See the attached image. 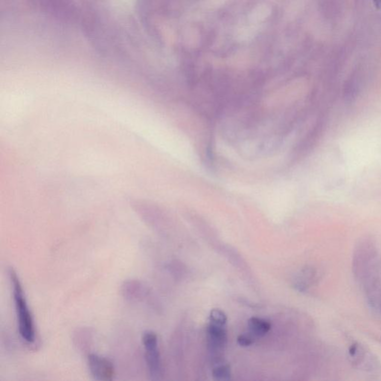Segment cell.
Returning a JSON list of instances; mask_svg holds the SVG:
<instances>
[{
    "mask_svg": "<svg viewBox=\"0 0 381 381\" xmlns=\"http://www.w3.org/2000/svg\"><path fill=\"white\" fill-rule=\"evenodd\" d=\"M8 276L13 290L14 301L20 335L27 344H33L36 340V329L22 283L19 276L13 268L8 270Z\"/></svg>",
    "mask_w": 381,
    "mask_h": 381,
    "instance_id": "cell-1",
    "label": "cell"
},
{
    "mask_svg": "<svg viewBox=\"0 0 381 381\" xmlns=\"http://www.w3.org/2000/svg\"><path fill=\"white\" fill-rule=\"evenodd\" d=\"M142 344L149 374L153 380H158L162 376V362L158 335L152 330H147L143 334Z\"/></svg>",
    "mask_w": 381,
    "mask_h": 381,
    "instance_id": "cell-2",
    "label": "cell"
},
{
    "mask_svg": "<svg viewBox=\"0 0 381 381\" xmlns=\"http://www.w3.org/2000/svg\"><path fill=\"white\" fill-rule=\"evenodd\" d=\"M88 365L94 379L100 381H111L116 376L115 367L108 358L97 354H89Z\"/></svg>",
    "mask_w": 381,
    "mask_h": 381,
    "instance_id": "cell-3",
    "label": "cell"
},
{
    "mask_svg": "<svg viewBox=\"0 0 381 381\" xmlns=\"http://www.w3.org/2000/svg\"><path fill=\"white\" fill-rule=\"evenodd\" d=\"M148 290L141 282L136 280H128L121 286V292L126 300L132 302H140L146 300Z\"/></svg>",
    "mask_w": 381,
    "mask_h": 381,
    "instance_id": "cell-4",
    "label": "cell"
},
{
    "mask_svg": "<svg viewBox=\"0 0 381 381\" xmlns=\"http://www.w3.org/2000/svg\"><path fill=\"white\" fill-rule=\"evenodd\" d=\"M226 326L212 323L208 328V342L210 350L217 354L222 352L227 341Z\"/></svg>",
    "mask_w": 381,
    "mask_h": 381,
    "instance_id": "cell-5",
    "label": "cell"
},
{
    "mask_svg": "<svg viewBox=\"0 0 381 381\" xmlns=\"http://www.w3.org/2000/svg\"><path fill=\"white\" fill-rule=\"evenodd\" d=\"M250 330L254 336H262L266 334L271 328V324L268 320L258 318H252L248 321Z\"/></svg>",
    "mask_w": 381,
    "mask_h": 381,
    "instance_id": "cell-6",
    "label": "cell"
},
{
    "mask_svg": "<svg viewBox=\"0 0 381 381\" xmlns=\"http://www.w3.org/2000/svg\"><path fill=\"white\" fill-rule=\"evenodd\" d=\"M213 377L218 380H227L231 376V370L228 365L222 364L218 366L212 371Z\"/></svg>",
    "mask_w": 381,
    "mask_h": 381,
    "instance_id": "cell-7",
    "label": "cell"
},
{
    "mask_svg": "<svg viewBox=\"0 0 381 381\" xmlns=\"http://www.w3.org/2000/svg\"><path fill=\"white\" fill-rule=\"evenodd\" d=\"M210 320L212 323L226 326L227 322V316L222 310L220 309H213L210 313Z\"/></svg>",
    "mask_w": 381,
    "mask_h": 381,
    "instance_id": "cell-8",
    "label": "cell"
},
{
    "mask_svg": "<svg viewBox=\"0 0 381 381\" xmlns=\"http://www.w3.org/2000/svg\"><path fill=\"white\" fill-rule=\"evenodd\" d=\"M238 344L240 346L246 347L250 346L252 345L254 342V338L250 335L248 334H240V336L238 338Z\"/></svg>",
    "mask_w": 381,
    "mask_h": 381,
    "instance_id": "cell-9",
    "label": "cell"
},
{
    "mask_svg": "<svg viewBox=\"0 0 381 381\" xmlns=\"http://www.w3.org/2000/svg\"><path fill=\"white\" fill-rule=\"evenodd\" d=\"M373 1H374V6H376V8L380 9L381 8V0H373Z\"/></svg>",
    "mask_w": 381,
    "mask_h": 381,
    "instance_id": "cell-10",
    "label": "cell"
}]
</instances>
